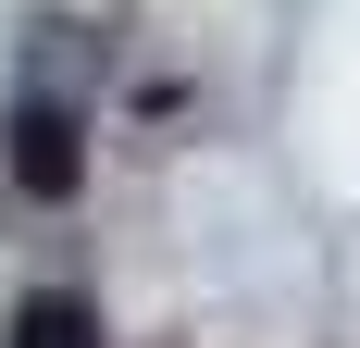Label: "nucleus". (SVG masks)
I'll use <instances>...</instances> for the list:
<instances>
[{"label":"nucleus","mask_w":360,"mask_h":348,"mask_svg":"<svg viewBox=\"0 0 360 348\" xmlns=\"http://www.w3.org/2000/svg\"><path fill=\"white\" fill-rule=\"evenodd\" d=\"M0 348H100V323H87V299H63V286H37L25 311H13V336Z\"/></svg>","instance_id":"2"},{"label":"nucleus","mask_w":360,"mask_h":348,"mask_svg":"<svg viewBox=\"0 0 360 348\" xmlns=\"http://www.w3.org/2000/svg\"><path fill=\"white\" fill-rule=\"evenodd\" d=\"M0 162H13V187H25V199H75L87 137H75V112H63V100H25V112H13V137H0Z\"/></svg>","instance_id":"1"}]
</instances>
